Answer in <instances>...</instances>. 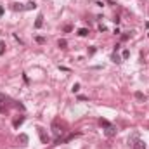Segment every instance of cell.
<instances>
[{
    "label": "cell",
    "instance_id": "cell-12",
    "mask_svg": "<svg viewBox=\"0 0 149 149\" xmlns=\"http://www.w3.org/2000/svg\"><path fill=\"white\" fill-rule=\"evenodd\" d=\"M12 10H24L23 3H12Z\"/></svg>",
    "mask_w": 149,
    "mask_h": 149
},
{
    "label": "cell",
    "instance_id": "cell-14",
    "mask_svg": "<svg viewBox=\"0 0 149 149\" xmlns=\"http://www.w3.org/2000/svg\"><path fill=\"white\" fill-rule=\"evenodd\" d=\"M135 99H139V101H144L146 97H144V94H142V92H135Z\"/></svg>",
    "mask_w": 149,
    "mask_h": 149
},
{
    "label": "cell",
    "instance_id": "cell-16",
    "mask_svg": "<svg viewBox=\"0 0 149 149\" xmlns=\"http://www.w3.org/2000/svg\"><path fill=\"white\" fill-rule=\"evenodd\" d=\"M71 30H73V26H71V24H66V26H64V31H66V33H70Z\"/></svg>",
    "mask_w": 149,
    "mask_h": 149
},
{
    "label": "cell",
    "instance_id": "cell-11",
    "mask_svg": "<svg viewBox=\"0 0 149 149\" xmlns=\"http://www.w3.org/2000/svg\"><path fill=\"white\" fill-rule=\"evenodd\" d=\"M99 125H101V127H104V128H108V127H111V123H109L108 120H104V118H101V120H99Z\"/></svg>",
    "mask_w": 149,
    "mask_h": 149
},
{
    "label": "cell",
    "instance_id": "cell-15",
    "mask_svg": "<svg viewBox=\"0 0 149 149\" xmlns=\"http://www.w3.org/2000/svg\"><path fill=\"white\" fill-rule=\"evenodd\" d=\"M113 63H121V59H120V56H118V54H116V52H114V54H113Z\"/></svg>",
    "mask_w": 149,
    "mask_h": 149
},
{
    "label": "cell",
    "instance_id": "cell-18",
    "mask_svg": "<svg viewBox=\"0 0 149 149\" xmlns=\"http://www.w3.org/2000/svg\"><path fill=\"white\" fill-rule=\"evenodd\" d=\"M71 90H73V92H78V90H80V83H74V85H73V88H71Z\"/></svg>",
    "mask_w": 149,
    "mask_h": 149
},
{
    "label": "cell",
    "instance_id": "cell-20",
    "mask_svg": "<svg viewBox=\"0 0 149 149\" xmlns=\"http://www.w3.org/2000/svg\"><path fill=\"white\" fill-rule=\"evenodd\" d=\"M130 35H132V33H130ZM130 35H128V33H125V35H121V40H128V38H130Z\"/></svg>",
    "mask_w": 149,
    "mask_h": 149
},
{
    "label": "cell",
    "instance_id": "cell-1",
    "mask_svg": "<svg viewBox=\"0 0 149 149\" xmlns=\"http://www.w3.org/2000/svg\"><path fill=\"white\" fill-rule=\"evenodd\" d=\"M14 102H16V101H10V99H9V95H5V94H2V92H0V113H5L7 109H9V106H10V104L14 106Z\"/></svg>",
    "mask_w": 149,
    "mask_h": 149
},
{
    "label": "cell",
    "instance_id": "cell-19",
    "mask_svg": "<svg viewBox=\"0 0 149 149\" xmlns=\"http://www.w3.org/2000/svg\"><path fill=\"white\" fill-rule=\"evenodd\" d=\"M95 50H97V49H95V47H90V49H88V54H90V56H92V54H95Z\"/></svg>",
    "mask_w": 149,
    "mask_h": 149
},
{
    "label": "cell",
    "instance_id": "cell-9",
    "mask_svg": "<svg viewBox=\"0 0 149 149\" xmlns=\"http://www.w3.org/2000/svg\"><path fill=\"white\" fill-rule=\"evenodd\" d=\"M57 47H61V49H66V47H68V40H66V38H61V40L57 42Z\"/></svg>",
    "mask_w": 149,
    "mask_h": 149
},
{
    "label": "cell",
    "instance_id": "cell-7",
    "mask_svg": "<svg viewBox=\"0 0 149 149\" xmlns=\"http://www.w3.org/2000/svg\"><path fill=\"white\" fill-rule=\"evenodd\" d=\"M17 142H19L21 146H26V144H28V135H26V134H21V135L17 137Z\"/></svg>",
    "mask_w": 149,
    "mask_h": 149
},
{
    "label": "cell",
    "instance_id": "cell-8",
    "mask_svg": "<svg viewBox=\"0 0 149 149\" xmlns=\"http://www.w3.org/2000/svg\"><path fill=\"white\" fill-rule=\"evenodd\" d=\"M42 24H43V16H42V14H38L37 21H35V28H42Z\"/></svg>",
    "mask_w": 149,
    "mask_h": 149
},
{
    "label": "cell",
    "instance_id": "cell-5",
    "mask_svg": "<svg viewBox=\"0 0 149 149\" xmlns=\"http://www.w3.org/2000/svg\"><path fill=\"white\" fill-rule=\"evenodd\" d=\"M23 121H24V116H14L12 127H14V128H19V125H23Z\"/></svg>",
    "mask_w": 149,
    "mask_h": 149
},
{
    "label": "cell",
    "instance_id": "cell-17",
    "mask_svg": "<svg viewBox=\"0 0 149 149\" xmlns=\"http://www.w3.org/2000/svg\"><path fill=\"white\" fill-rule=\"evenodd\" d=\"M130 57V50H123V59H128Z\"/></svg>",
    "mask_w": 149,
    "mask_h": 149
},
{
    "label": "cell",
    "instance_id": "cell-4",
    "mask_svg": "<svg viewBox=\"0 0 149 149\" xmlns=\"http://www.w3.org/2000/svg\"><path fill=\"white\" fill-rule=\"evenodd\" d=\"M132 149H146V142H144V141H141V139H137V137H134Z\"/></svg>",
    "mask_w": 149,
    "mask_h": 149
},
{
    "label": "cell",
    "instance_id": "cell-21",
    "mask_svg": "<svg viewBox=\"0 0 149 149\" xmlns=\"http://www.w3.org/2000/svg\"><path fill=\"white\" fill-rule=\"evenodd\" d=\"M37 42H38V43H43V42H45V38H43V37H37Z\"/></svg>",
    "mask_w": 149,
    "mask_h": 149
},
{
    "label": "cell",
    "instance_id": "cell-3",
    "mask_svg": "<svg viewBox=\"0 0 149 149\" xmlns=\"http://www.w3.org/2000/svg\"><path fill=\"white\" fill-rule=\"evenodd\" d=\"M38 135H40V141L43 142V144H49V135H47V132H45V128H42V127H38Z\"/></svg>",
    "mask_w": 149,
    "mask_h": 149
},
{
    "label": "cell",
    "instance_id": "cell-13",
    "mask_svg": "<svg viewBox=\"0 0 149 149\" xmlns=\"http://www.w3.org/2000/svg\"><path fill=\"white\" fill-rule=\"evenodd\" d=\"M78 35H80V37H87V35H88V30H87V28H80V30H78Z\"/></svg>",
    "mask_w": 149,
    "mask_h": 149
},
{
    "label": "cell",
    "instance_id": "cell-6",
    "mask_svg": "<svg viewBox=\"0 0 149 149\" xmlns=\"http://www.w3.org/2000/svg\"><path fill=\"white\" fill-rule=\"evenodd\" d=\"M104 135H106V137H114V135H116V128H114V127H108V128H106V130H104Z\"/></svg>",
    "mask_w": 149,
    "mask_h": 149
},
{
    "label": "cell",
    "instance_id": "cell-2",
    "mask_svg": "<svg viewBox=\"0 0 149 149\" xmlns=\"http://www.w3.org/2000/svg\"><path fill=\"white\" fill-rule=\"evenodd\" d=\"M52 132H54L57 137L64 132V130H63V127H61V120H59V118H56V120L52 121Z\"/></svg>",
    "mask_w": 149,
    "mask_h": 149
},
{
    "label": "cell",
    "instance_id": "cell-10",
    "mask_svg": "<svg viewBox=\"0 0 149 149\" xmlns=\"http://www.w3.org/2000/svg\"><path fill=\"white\" fill-rule=\"evenodd\" d=\"M31 9H37V3H35V2H28V3L24 5V10H31Z\"/></svg>",
    "mask_w": 149,
    "mask_h": 149
}]
</instances>
